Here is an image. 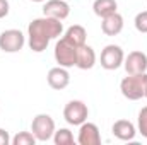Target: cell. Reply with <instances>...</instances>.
<instances>
[{"label":"cell","mask_w":147,"mask_h":145,"mask_svg":"<svg viewBox=\"0 0 147 145\" xmlns=\"http://www.w3.org/2000/svg\"><path fill=\"white\" fill-rule=\"evenodd\" d=\"M26 36L19 29H5L0 33V50L3 53H17L24 48Z\"/></svg>","instance_id":"6"},{"label":"cell","mask_w":147,"mask_h":145,"mask_svg":"<svg viewBox=\"0 0 147 145\" xmlns=\"http://www.w3.org/2000/svg\"><path fill=\"white\" fill-rule=\"evenodd\" d=\"M134 26H135V29H137L139 33L147 34V10H142V12H139V14L135 15Z\"/></svg>","instance_id":"20"},{"label":"cell","mask_w":147,"mask_h":145,"mask_svg":"<svg viewBox=\"0 0 147 145\" xmlns=\"http://www.w3.org/2000/svg\"><path fill=\"white\" fill-rule=\"evenodd\" d=\"M79 145H101V132L96 123L84 121L79 125V135H77Z\"/></svg>","instance_id":"8"},{"label":"cell","mask_w":147,"mask_h":145,"mask_svg":"<svg viewBox=\"0 0 147 145\" xmlns=\"http://www.w3.org/2000/svg\"><path fill=\"white\" fill-rule=\"evenodd\" d=\"M63 118H65V121H67L69 125L79 126V125H82L84 121H87V118H89V108H87V104H86L84 101H80V99H72V101H69V103L65 104V108H63Z\"/></svg>","instance_id":"5"},{"label":"cell","mask_w":147,"mask_h":145,"mask_svg":"<svg viewBox=\"0 0 147 145\" xmlns=\"http://www.w3.org/2000/svg\"><path fill=\"white\" fill-rule=\"evenodd\" d=\"M31 2H38L39 3V2H46V0H31Z\"/></svg>","instance_id":"23"},{"label":"cell","mask_w":147,"mask_h":145,"mask_svg":"<svg viewBox=\"0 0 147 145\" xmlns=\"http://www.w3.org/2000/svg\"><path fill=\"white\" fill-rule=\"evenodd\" d=\"M38 140L33 135V132H19L12 137V145H34Z\"/></svg>","instance_id":"18"},{"label":"cell","mask_w":147,"mask_h":145,"mask_svg":"<svg viewBox=\"0 0 147 145\" xmlns=\"http://www.w3.org/2000/svg\"><path fill=\"white\" fill-rule=\"evenodd\" d=\"M46 80H48V85L55 91H63L69 84H70V73H69V68L65 67H53L48 70V75H46Z\"/></svg>","instance_id":"11"},{"label":"cell","mask_w":147,"mask_h":145,"mask_svg":"<svg viewBox=\"0 0 147 145\" xmlns=\"http://www.w3.org/2000/svg\"><path fill=\"white\" fill-rule=\"evenodd\" d=\"M111 132H113V135L118 140H121V142H132L135 138V135H137V126L132 121H128V119H118V121L113 123Z\"/></svg>","instance_id":"12"},{"label":"cell","mask_w":147,"mask_h":145,"mask_svg":"<svg viewBox=\"0 0 147 145\" xmlns=\"http://www.w3.org/2000/svg\"><path fill=\"white\" fill-rule=\"evenodd\" d=\"M53 142H55V145H74V133L69 128L55 130V133H53Z\"/></svg>","instance_id":"17"},{"label":"cell","mask_w":147,"mask_h":145,"mask_svg":"<svg viewBox=\"0 0 147 145\" xmlns=\"http://www.w3.org/2000/svg\"><path fill=\"white\" fill-rule=\"evenodd\" d=\"M10 142H12V137L9 135V132L0 128V145H9Z\"/></svg>","instance_id":"22"},{"label":"cell","mask_w":147,"mask_h":145,"mask_svg":"<svg viewBox=\"0 0 147 145\" xmlns=\"http://www.w3.org/2000/svg\"><path fill=\"white\" fill-rule=\"evenodd\" d=\"M96 65V51L89 44H82L77 48V63L75 67L80 70H91Z\"/></svg>","instance_id":"14"},{"label":"cell","mask_w":147,"mask_h":145,"mask_svg":"<svg viewBox=\"0 0 147 145\" xmlns=\"http://www.w3.org/2000/svg\"><path fill=\"white\" fill-rule=\"evenodd\" d=\"M43 15L65 21L70 15V5L67 0H46L43 5Z\"/></svg>","instance_id":"9"},{"label":"cell","mask_w":147,"mask_h":145,"mask_svg":"<svg viewBox=\"0 0 147 145\" xmlns=\"http://www.w3.org/2000/svg\"><path fill=\"white\" fill-rule=\"evenodd\" d=\"M55 130H57L55 119L50 114H46V113L36 114L33 118V121H31V132L36 137L38 142H48V140H51Z\"/></svg>","instance_id":"3"},{"label":"cell","mask_w":147,"mask_h":145,"mask_svg":"<svg viewBox=\"0 0 147 145\" xmlns=\"http://www.w3.org/2000/svg\"><path fill=\"white\" fill-rule=\"evenodd\" d=\"M69 43H72L74 46H82V44H86V39H87V31L84 29V26H80V24H74L70 26L65 33H63V36Z\"/></svg>","instance_id":"15"},{"label":"cell","mask_w":147,"mask_h":145,"mask_svg":"<svg viewBox=\"0 0 147 145\" xmlns=\"http://www.w3.org/2000/svg\"><path fill=\"white\" fill-rule=\"evenodd\" d=\"M137 132L142 137L147 138V106L139 111V116H137Z\"/></svg>","instance_id":"19"},{"label":"cell","mask_w":147,"mask_h":145,"mask_svg":"<svg viewBox=\"0 0 147 145\" xmlns=\"http://www.w3.org/2000/svg\"><path fill=\"white\" fill-rule=\"evenodd\" d=\"M120 91H121L123 97H127L128 101H139V99L146 97L147 72L135 73V75L127 73V77H123L120 82Z\"/></svg>","instance_id":"2"},{"label":"cell","mask_w":147,"mask_h":145,"mask_svg":"<svg viewBox=\"0 0 147 145\" xmlns=\"http://www.w3.org/2000/svg\"><path fill=\"white\" fill-rule=\"evenodd\" d=\"M123 67L128 75L144 73L147 70V55L144 51H130L123 60Z\"/></svg>","instance_id":"10"},{"label":"cell","mask_w":147,"mask_h":145,"mask_svg":"<svg viewBox=\"0 0 147 145\" xmlns=\"http://www.w3.org/2000/svg\"><path fill=\"white\" fill-rule=\"evenodd\" d=\"M116 9H118L116 0H94V3H92L94 14L98 17H101V19L106 17V15H110V14H113V12H118Z\"/></svg>","instance_id":"16"},{"label":"cell","mask_w":147,"mask_h":145,"mask_svg":"<svg viewBox=\"0 0 147 145\" xmlns=\"http://www.w3.org/2000/svg\"><path fill=\"white\" fill-rule=\"evenodd\" d=\"M146 97H147V91H146Z\"/></svg>","instance_id":"24"},{"label":"cell","mask_w":147,"mask_h":145,"mask_svg":"<svg viewBox=\"0 0 147 145\" xmlns=\"http://www.w3.org/2000/svg\"><path fill=\"white\" fill-rule=\"evenodd\" d=\"M9 10H10L9 0H0V19L7 17V15H9Z\"/></svg>","instance_id":"21"},{"label":"cell","mask_w":147,"mask_h":145,"mask_svg":"<svg viewBox=\"0 0 147 145\" xmlns=\"http://www.w3.org/2000/svg\"><path fill=\"white\" fill-rule=\"evenodd\" d=\"M63 34V22L53 17H38L28 26V44L34 53H43L51 39Z\"/></svg>","instance_id":"1"},{"label":"cell","mask_w":147,"mask_h":145,"mask_svg":"<svg viewBox=\"0 0 147 145\" xmlns=\"http://www.w3.org/2000/svg\"><path fill=\"white\" fill-rule=\"evenodd\" d=\"M53 56H55V62L60 67H65V68L75 67V63H77V46L69 43L65 38H60L55 44Z\"/></svg>","instance_id":"4"},{"label":"cell","mask_w":147,"mask_h":145,"mask_svg":"<svg viewBox=\"0 0 147 145\" xmlns=\"http://www.w3.org/2000/svg\"><path fill=\"white\" fill-rule=\"evenodd\" d=\"M123 15L118 14V12H113L110 15L103 17L101 21V31L106 34V36H118L121 31H123Z\"/></svg>","instance_id":"13"},{"label":"cell","mask_w":147,"mask_h":145,"mask_svg":"<svg viewBox=\"0 0 147 145\" xmlns=\"http://www.w3.org/2000/svg\"><path fill=\"white\" fill-rule=\"evenodd\" d=\"M101 67L105 70H116L123 65L125 53L118 44H106L101 51Z\"/></svg>","instance_id":"7"}]
</instances>
